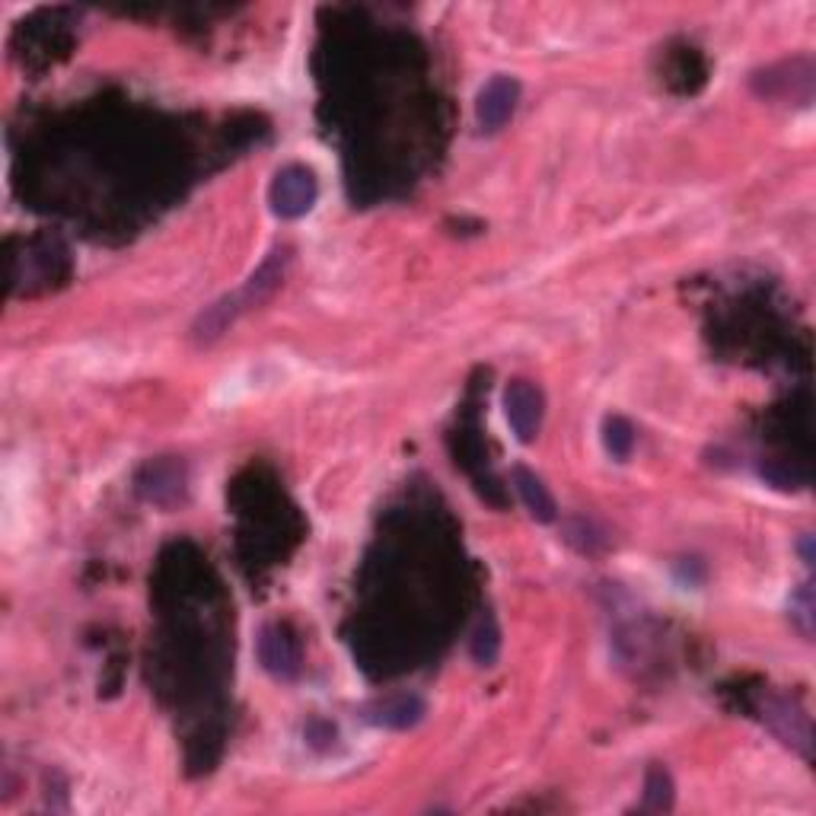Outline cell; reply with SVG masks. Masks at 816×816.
Instances as JSON below:
<instances>
[{
  "label": "cell",
  "instance_id": "5bb4252c",
  "mask_svg": "<svg viewBox=\"0 0 816 816\" xmlns=\"http://www.w3.org/2000/svg\"><path fill=\"white\" fill-rule=\"evenodd\" d=\"M304 734L306 743H309L313 749H329L332 743H335V727H332L329 721H319V717L306 724Z\"/></svg>",
  "mask_w": 816,
  "mask_h": 816
},
{
  "label": "cell",
  "instance_id": "6da1fadb",
  "mask_svg": "<svg viewBox=\"0 0 816 816\" xmlns=\"http://www.w3.org/2000/svg\"><path fill=\"white\" fill-rule=\"evenodd\" d=\"M316 198H319V178L304 163H290L278 170L268 188V204L280 221H297L309 214Z\"/></svg>",
  "mask_w": 816,
  "mask_h": 816
},
{
  "label": "cell",
  "instance_id": "7a4b0ae2",
  "mask_svg": "<svg viewBox=\"0 0 816 816\" xmlns=\"http://www.w3.org/2000/svg\"><path fill=\"white\" fill-rule=\"evenodd\" d=\"M137 494L151 504L160 508H176L185 501V491H188V472L185 466L173 457L151 459L147 466H141L137 472Z\"/></svg>",
  "mask_w": 816,
  "mask_h": 816
},
{
  "label": "cell",
  "instance_id": "8992f818",
  "mask_svg": "<svg viewBox=\"0 0 816 816\" xmlns=\"http://www.w3.org/2000/svg\"><path fill=\"white\" fill-rule=\"evenodd\" d=\"M428 714V705L418 698V695H389V698H380L367 708V721L377 724V727H389V731H408L415 724H421Z\"/></svg>",
  "mask_w": 816,
  "mask_h": 816
},
{
  "label": "cell",
  "instance_id": "7c38bea8",
  "mask_svg": "<svg viewBox=\"0 0 816 816\" xmlns=\"http://www.w3.org/2000/svg\"><path fill=\"white\" fill-rule=\"evenodd\" d=\"M498 654H501V632H498L494 619L488 615V619L479 622V629L472 632V661L479 666H494Z\"/></svg>",
  "mask_w": 816,
  "mask_h": 816
},
{
  "label": "cell",
  "instance_id": "8fae6325",
  "mask_svg": "<svg viewBox=\"0 0 816 816\" xmlns=\"http://www.w3.org/2000/svg\"><path fill=\"white\" fill-rule=\"evenodd\" d=\"M603 443L615 459H629L632 457V447H635V428L629 418L622 415H610L603 421Z\"/></svg>",
  "mask_w": 816,
  "mask_h": 816
},
{
  "label": "cell",
  "instance_id": "277c9868",
  "mask_svg": "<svg viewBox=\"0 0 816 816\" xmlns=\"http://www.w3.org/2000/svg\"><path fill=\"white\" fill-rule=\"evenodd\" d=\"M520 102V83L508 74H494L482 86L479 100H476V119L488 134L501 131L513 119Z\"/></svg>",
  "mask_w": 816,
  "mask_h": 816
},
{
  "label": "cell",
  "instance_id": "52a82bcc",
  "mask_svg": "<svg viewBox=\"0 0 816 816\" xmlns=\"http://www.w3.org/2000/svg\"><path fill=\"white\" fill-rule=\"evenodd\" d=\"M765 721L772 724V731L778 734V737L785 740L788 746H794L797 753H804V756H810V746H814V734H810V721H807V714L800 712L797 705H790L788 698H778V702H772L768 708H765Z\"/></svg>",
  "mask_w": 816,
  "mask_h": 816
},
{
  "label": "cell",
  "instance_id": "9a60e30c",
  "mask_svg": "<svg viewBox=\"0 0 816 816\" xmlns=\"http://www.w3.org/2000/svg\"><path fill=\"white\" fill-rule=\"evenodd\" d=\"M797 606H800V629L810 635V622H814V596H810V586H804L800 590V596H797Z\"/></svg>",
  "mask_w": 816,
  "mask_h": 816
},
{
  "label": "cell",
  "instance_id": "4fadbf2b",
  "mask_svg": "<svg viewBox=\"0 0 816 816\" xmlns=\"http://www.w3.org/2000/svg\"><path fill=\"white\" fill-rule=\"evenodd\" d=\"M564 539L578 549V552H586V555H596L600 549H603V536L596 533V527L590 523V520H571L568 523V530H564Z\"/></svg>",
  "mask_w": 816,
  "mask_h": 816
},
{
  "label": "cell",
  "instance_id": "3957f363",
  "mask_svg": "<svg viewBox=\"0 0 816 816\" xmlns=\"http://www.w3.org/2000/svg\"><path fill=\"white\" fill-rule=\"evenodd\" d=\"M504 411L513 434L523 443H533L539 431H542V418H545V396L542 389L530 380H513L504 389Z\"/></svg>",
  "mask_w": 816,
  "mask_h": 816
},
{
  "label": "cell",
  "instance_id": "9c48e42d",
  "mask_svg": "<svg viewBox=\"0 0 816 816\" xmlns=\"http://www.w3.org/2000/svg\"><path fill=\"white\" fill-rule=\"evenodd\" d=\"M284 262H287V255L284 253H272V258L258 268L253 275V280L246 284V290H243V304L246 306H255L262 304L275 287L280 284V275H284Z\"/></svg>",
  "mask_w": 816,
  "mask_h": 816
},
{
  "label": "cell",
  "instance_id": "5b68a950",
  "mask_svg": "<svg viewBox=\"0 0 816 816\" xmlns=\"http://www.w3.org/2000/svg\"><path fill=\"white\" fill-rule=\"evenodd\" d=\"M255 647H258V661L262 666L275 676V680H284V683H290V680H297L300 676V647H297V641L287 635V629H280V625H265L262 632H258V641H255Z\"/></svg>",
  "mask_w": 816,
  "mask_h": 816
},
{
  "label": "cell",
  "instance_id": "30bf717a",
  "mask_svg": "<svg viewBox=\"0 0 816 816\" xmlns=\"http://www.w3.org/2000/svg\"><path fill=\"white\" fill-rule=\"evenodd\" d=\"M644 807L661 814L673 807V778L663 765H651L647 778H644Z\"/></svg>",
  "mask_w": 816,
  "mask_h": 816
},
{
  "label": "cell",
  "instance_id": "ba28073f",
  "mask_svg": "<svg viewBox=\"0 0 816 816\" xmlns=\"http://www.w3.org/2000/svg\"><path fill=\"white\" fill-rule=\"evenodd\" d=\"M513 484H517L520 501H523V508L530 510V517H533V520H539V523H552V520L559 517V508H555L552 491L545 488V482L536 476L533 469L517 466V469H513Z\"/></svg>",
  "mask_w": 816,
  "mask_h": 816
}]
</instances>
